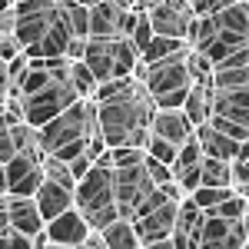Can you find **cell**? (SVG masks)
<instances>
[{"label": "cell", "mask_w": 249, "mask_h": 249, "mask_svg": "<svg viewBox=\"0 0 249 249\" xmlns=\"http://www.w3.org/2000/svg\"><path fill=\"white\" fill-rule=\"evenodd\" d=\"M96 113H100V133L110 150H120V146L146 150L150 146V140H153L150 123L156 116V103L146 90V83L133 80L120 96L96 103Z\"/></svg>", "instance_id": "1"}, {"label": "cell", "mask_w": 249, "mask_h": 249, "mask_svg": "<svg viewBox=\"0 0 249 249\" xmlns=\"http://www.w3.org/2000/svg\"><path fill=\"white\" fill-rule=\"evenodd\" d=\"M190 53H193V47H186V50H179L176 57L146 67V70H150V73H146V90L153 96L156 110H183L190 90L196 87L193 67H190Z\"/></svg>", "instance_id": "2"}, {"label": "cell", "mask_w": 249, "mask_h": 249, "mask_svg": "<svg viewBox=\"0 0 249 249\" xmlns=\"http://www.w3.org/2000/svg\"><path fill=\"white\" fill-rule=\"evenodd\" d=\"M77 210L87 216L90 230L103 232L120 219V206H116V190H113V166L93 163V170L80 179L77 186Z\"/></svg>", "instance_id": "3"}, {"label": "cell", "mask_w": 249, "mask_h": 249, "mask_svg": "<svg viewBox=\"0 0 249 249\" xmlns=\"http://www.w3.org/2000/svg\"><path fill=\"white\" fill-rule=\"evenodd\" d=\"M14 10H17V40L23 53L43 43L57 27V20L63 17V3L57 0H23V3H14Z\"/></svg>", "instance_id": "4"}, {"label": "cell", "mask_w": 249, "mask_h": 249, "mask_svg": "<svg viewBox=\"0 0 249 249\" xmlns=\"http://www.w3.org/2000/svg\"><path fill=\"white\" fill-rule=\"evenodd\" d=\"M113 190H116V206H120V219L133 223L140 203L156 190L150 170L140 163V166H116L113 170Z\"/></svg>", "instance_id": "5"}, {"label": "cell", "mask_w": 249, "mask_h": 249, "mask_svg": "<svg viewBox=\"0 0 249 249\" xmlns=\"http://www.w3.org/2000/svg\"><path fill=\"white\" fill-rule=\"evenodd\" d=\"M43 183V156L17 153L10 163H3V196H37Z\"/></svg>", "instance_id": "6"}, {"label": "cell", "mask_w": 249, "mask_h": 249, "mask_svg": "<svg viewBox=\"0 0 249 249\" xmlns=\"http://www.w3.org/2000/svg\"><path fill=\"white\" fill-rule=\"evenodd\" d=\"M150 23H153L156 37L190 43L193 3L190 0H153V7H150Z\"/></svg>", "instance_id": "7"}, {"label": "cell", "mask_w": 249, "mask_h": 249, "mask_svg": "<svg viewBox=\"0 0 249 249\" xmlns=\"http://www.w3.org/2000/svg\"><path fill=\"white\" fill-rule=\"evenodd\" d=\"M20 230L27 232L30 239H37L47 232V219L40 213L37 199L34 196H3V206H0V230Z\"/></svg>", "instance_id": "8"}, {"label": "cell", "mask_w": 249, "mask_h": 249, "mask_svg": "<svg viewBox=\"0 0 249 249\" xmlns=\"http://www.w3.org/2000/svg\"><path fill=\"white\" fill-rule=\"evenodd\" d=\"M249 243L246 219H206L199 249H243Z\"/></svg>", "instance_id": "9"}, {"label": "cell", "mask_w": 249, "mask_h": 249, "mask_svg": "<svg viewBox=\"0 0 249 249\" xmlns=\"http://www.w3.org/2000/svg\"><path fill=\"white\" fill-rule=\"evenodd\" d=\"M176 216H179V199H170V203H163L160 210H153L150 216L133 219L140 243L150 246V243H160V239H170L173 230H176Z\"/></svg>", "instance_id": "10"}, {"label": "cell", "mask_w": 249, "mask_h": 249, "mask_svg": "<svg viewBox=\"0 0 249 249\" xmlns=\"http://www.w3.org/2000/svg\"><path fill=\"white\" fill-rule=\"evenodd\" d=\"M90 236H93V230H90L87 216L80 210H70L57 216L53 223H47V239L57 243V246H87Z\"/></svg>", "instance_id": "11"}, {"label": "cell", "mask_w": 249, "mask_h": 249, "mask_svg": "<svg viewBox=\"0 0 249 249\" xmlns=\"http://www.w3.org/2000/svg\"><path fill=\"white\" fill-rule=\"evenodd\" d=\"M83 63L90 67V73L96 77V83H113L120 77V67H116V40H87V57Z\"/></svg>", "instance_id": "12"}, {"label": "cell", "mask_w": 249, "mask_h": 249, "mask_svg": "<svg viewBox=\"0 0 249 249\" xmlns=\"http://www.w3.org/2000/svg\"><path fill=\"white\" fill-rule=\"evenodd\" d=\"M150 130H153V136L166 140L173 146H186L196 136V126L190 123V116L183 113V110H156Z\"/></svg>", "instance_id": "13"}, {"label": "cell", "mask_w": 249, "mask_h": 249, "mask_svg": "<svg viewBox=\"0 0 249 249\" xmlns=\"http://www.w3.org/2000/svg\"><path fill=\"white\" fill-rule=\"evenodd\" d=\"M126 10L130 3H110V0L90 3V40H116Z\"/></svg>", "instance_id": "14"}, {"label": "cell", "mask_w": 249, "mask_h": 249, "mask_svg": "<svg viewBox=\"0 0 249 249\" xmlns=\"http://www.w3.org/2000/svg\"><path fill=\"white\" fill-rule=\"evenodd\" d=\"M34 199H37V206H40V213H43L47 223H53V219L63 216V213L77 210V193L67 190V186H60V183H53V179H47Z\"/></svg>", "instance_id": "15"}, {"label": "cell", "mask_w": 249, "mask_h": 249, "mask_svg": "<svg viewBox=\"0 0 249 249\" xmlns=\"http://www.w3.org/2000/svg\"><path fill=\"white\" fill-rule=\"evenodd\" d=\"M213 116L232 120L249 130V87L243 90H213Z\"/></svg>", "instance_id": "16"}, {"label": "cell", "mask_w": 249, "mask_h": 249, "mask_svg": "<svg viewBox=\"0 0 249 249\" xmlns=\"http://www.w3.org/2000/svg\"><path fill=\"white\" fill-rule=\"evenodd\" d=\"M196 140H199V146H203V156L223 160V163H236V156H239V143L230 140V136H223V133H216L210 123L196 126Z\"/></svg>", "instance_id": "17"}, {"label": "cell", "mask_w": 249, "mask_h": 249, "mask_svg": "<svg viewBox=\"0 0 249 249\" xmlns=\"http://www.w3.org/2000/svg\"><path fill=\"white\" fill-rule=\"evenodd\" d=\"M183 113L190 116L193 126H203V123H210L213 116V87L206 83H196L186 96V103H183Z\"/></svg>", "instance_id": "18"}, {"label": "cell", "mask_w": 249, "mask_h": 249, "mask_svg": "<svg viewBox=\"0 0 249 249\" xmlns=\"http://www.w3.org/2000/svg\"><path fill=\"white\" fill-rule=\"evenodd\" d=\"M199 186H213V190H232V163L203 156L199 160Z\"/></svg>", "instance_id": "19"}, {"label": "cell", "mask_w": 249, "mask_h": 249, "mask_svg": "<svg viewBox=\"0 0 249 249\" xmlns=\"http://www.w3.org/2000/svg\"><path fill=\"white\" fill-rule=\"evenodd\" d=\"M100 239L107 243V249H143L140 236H136V226L126 223V219H116L113 226H107L100 232Z\"/></svg>", "instance_id": "20"}, {"label": "cell", "mask_w": 249, "mask_h": 249, "mask_svg": "<svg viewBox=\"0 0 249 249\" xmlns=\"http://www.w3.org/2000/svg\"><path fill=\"white\" fill-rule=\"evenodd\" d=\"M190 43H179V40H166V37H156L150 43V50L143 53V67H153V63H163V60L176 57L179 50H186Z\"/></svg>", "instance_id": "21"}, {"label": "cell", "mask_w": 249, "mask_h": 249, "mask_svg": "<svg viewBox=\"0 0 249 249\" xmlns=\"http://www.w3.org/2000/svg\"><path fill=\"white\" fill-rule=\"evenodd\" d=\"M43 173H47V179H53V183L77 193L80 183H77V176H73V170H70V163H63L57 156H43Z\"/></svg>", "instance_id": "22"}, {"label": "cell", "mask_w": 249, "mask_h": 249, "mask_svg": "<svg viewBox=\"0 0 249 249\" xmlns=\"http://www.w3.org/2000/svg\"><path fill=\"white\" fill-rule=\"evenodd\" d=\"M199 160H203V146H199V140L193 136L186 146H179V156H176V163H173V183H176L186 170L199 166Z\"/></svg>", "instance_id": "23"}, {"label": "cell", "mask_w": 249, "mask_h": 249, "mask_svg": "<svg viewBox=\"0 0 249 249\" xmlns=\"http://www.w3.org/2000/svg\"><path fill=\"white\" fill-rule=\"evenodd\" d=\"M67 17H70V27H73V37L90 40V3H73V0H67Z\"/></svg>", "instance_id": "24"}, {"label": "cell", "mask_w": 249, "mask_h": 249, "mask_svg": "<svg viewBox=\"0 0 249 249\" xmlns=\"http://www.w3.org/2000/svg\"><path fill=\"white\" fill-rule=\"evenodd\" d=\"M232 196H236V190H213V186H199L190 199L199 206V210H213V206L226 203V199H232Z\"/></svg>", "instance_id": "25"}, {"label": "cell", "mask_w": 249, "mask_h": 249, "mask_svg": "<svg viewBox=\"0 0 249 249\" xmlns=\"http://www.w3.org/2000/svg\"><path fill=\"white\" fill-rule=\"evenodd\" d=\"M146 153L153 156V160H160V163H166V166L173 170V163H176V156H179V146H173V143H166V140L153 136L150 146H146Z\"/></svg>", "instance_id": "26"}, {"label": "cell", "mask_w": 249, "mask_h": 249, "mask_svg": "<svg viewBox=\"0 0 249 249\" xmlns=\"http://www.w3.org/2000/svg\"><path fill=\"white\" fill-rule=\"evenodd\" d=\"M210 126L216 130V133L236 140V143H246V140H249V130H246V126H239V123H232V120H223V116H210Z\"/></svg>", "instance_id": "27"}, {"label": "cell", "mask_w": 249, "mask_h": 249, "mask_svg": "<svg viewBox=\"0 0 249 249\" xmlns=\"http://www.w3.org/2000/svg\"><path fill=\"white\" fill-rule=\"evenodd\" d=\"M0 249H40L27 232H20V230H0Z\"/></svg>", "instance_id": "28"}, {"label": "cell", "mask_w": 249, "mask_h": 249, "mask_svg": "<svg viewBox=\"0 0 249 249\" xmlns=\"http://www.w3.org/2000/svg\"><path fill=\"white\" fill-rule=\"evenodd\" d=\"M110 153H113V170L116 166H140V163H146V150H136V146H120V150H110Z\"/></svg>", "instance_id": "29"}, {"label": "cell", "mask_w": 249, "mask_h": 249, "mask_svg": "<svg viewBox=\"0 0 249 249\" xmlns=\"http://www.w3.org/2000/svg\"><path fill=\"white\" fill-rule=\"evenodd\" d=\"M143 166L150 170V176H153V183H156V186H170V183H173V170L166 166V163L153 160L150 153H146V163H143Z\"/></svg>", "instance_id": "30"}, {"label": "cell", "mask_w": 249, "mask_h": 249, "mask_svg": "<svg viewBox=\"0 0 249 249\" xmlns=\"http://www.w3.org/2000/svg\"><path fill=\"white\" fill-rule=\"evenodd\" d=\"M232 190L239 193V196H246V193H249V160L232 163Z\"/></svg>", "instance_id": "31"}, {"label": "cell", "mask_w": 249, "mask_h": 249, "mask_svg": "<svg viewBox=\"0 0 249 249\" xmlns=\"http://www.w3.org/2000/svg\"><path fill=\"white\" fill-rule=\"evenodd\" d=\"M70 170H73V176H77V183H80V179H83V176H87V173L93 170V160H90V156L83 153V156H77V160H73V163H70Z\"/></svg>", "instance_id": "32"}, {"label": "cell", "mask_w": 249, "mask_h": 249, "mask_svg": "<svg viewBox=\"0 0 249 249\" xmlns=\"http://www.w3.org/2000/svg\"><path fill=\"white\" fill-rule=\"evenodd\" d=\"M83 249H107V243L100 239V232H93V236H90V243H87Z\"/></svg>", "instance_id": "33"}, {"label": "cell", "mask_w": 249, "mask_h": 249, "mask_svg": "<svg viewBox=\"0 0 249 249\" xmlns=\"http://www.w3.org/2000/svg\"><path fill=\"white\" fill-rule=\"evenodd\" d=\"M143 249H176V246H173V239H160V243H150V246H143Z\"/></svg>", "instance_id": "34"}, {"label": "cell", "mask_w": 249, "mask_h": 249, "mask_svg": "<svg viewBox=\"0 0 249 249\" xmlns=\"http://www.w3.org/2000/svg\"><path fill=\"white\" fill-rule=\"evenodd\" d=\"M43 249H83V246H57V243H47Z\"/></svg>", "instance_id": "35"}, {"label": "cell", "mask_w": 249, "mask_h": 249, "mask_svg": "<svg viewBox=\"0 0 249 249\" xmlns=\"http://www.w3.org/2000/svg\"><path fill=\"white\" fill-rule=\"evenodd\" d=\"M246 230H249V210H246Z\"/></svg>", "instance_id": "36"}, {"label": "cell", "mask_w": 249, "mask_h": 249, "mask_svg": "<svg viewBox=\"0 0 249 249\" xmlns=\"http://www.w3.org/2000/svg\"><path fill=\"white\" fill-rule=\"evenodd\" d=\"M243 249H249V243H246V246H243Z\"/></svg>", "instance_id": "37"}, {"label": "cell", "mask_w": 249, "mask_h": 249, "mask_svg": "<svg viewBox=\"0 0 249 249\" xmlns=\"http://www.w3.org/2000/svg\"><path fill=\"white\" fill-rule=\"evenodd\" d=\"M246 199H249V193H246Z\"/></svg>", "instance_id": "38"}]
</instances>
